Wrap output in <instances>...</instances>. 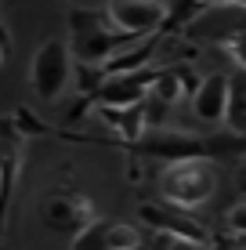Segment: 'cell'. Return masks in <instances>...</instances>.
<instances>
[{
	"label": "cell",
	"instance_id": "1",
	"mask_svg": "<svg viewBox=\"0 0 246 250\" xmlns=\"http://www.w3.org/2000/svg\"><path fill=\"white\" fill-rule=\"evenodd\" d=\"M69 33H73L69 37L73 58L80 65H98V69H105L123 47L138 44V40H131V37L113 33L109 22H105V15L91 11V7H73L69 11Z\"/></svg>",
	"mask_w": 246,
	"mask_h": 250
},
{
	"label": "cell",
	"instance_id": "2",
	"mask_svg": "<svg viewBox=\"0 0 246 250\" xmlns=\"http://www.w3.org/2000/svg\"><path fill=\"white\" fill-rule=\"evenodd\" d=\"M217 192V167L210 160H181L159 170V196L174 207H203Z\"/></svg>",
	"mask_w": 246,
	"mask_h": 250
},
{
	"label": "cell",
	"instance_id": "3",
	"mask_svg": "<svg viewBox=\"0 0 246 250\" xmlns=\"http://www.w3.org/2000/svg\"><path fill=\"white\" fill-rule=\"evenodd\" d=\"M69 73H73V51H69V40H44L33 55V65H29V83L37 91L40 102H58L69 83Z\"/></svg>",
	"mask_w": 246,
	"mask_h": 250
},
{
	"label": "cell",
	"instance_id": "4",
	"mask_svg": "<svg viewBox=\"0 0 246 250\" xmlns=\"http://www.w3.org/2000/svg\"><path fill=\"white\" fill-rule=\"evenodd\" d=\"M101 15H105L113 33L145 40L167 22V4H159V0H113V4L101 7Z\"/></svg>",
	"mask_w": 246,
	"mask_h": 250
},
{
	"label": "cell",
	"instance_id": "5",
	"mask_svg": "<svg viewBox=\"0 0 246 250\" xmlns=\"http://www.w3.org/2000/svg\"><path fill=\"white\" fill-rule=\"evenodd\" d=\"M138 149L145 156H156V160H167V163L203 160V138L189 134V131H177V127H152L138 142Z\"/></svg>",
	"mask_w": 246,
	"mask_h": 250
},
{
	"label": "cell",
	"instance_id": "6",
	"mask_svg": "<svg viewBox=\"0 0 246 250\" xmlns=\"http://www.w3.org/2000/svg\"><path fill=\"white\" fill-rule=\"evenodd\" d=\"M156 80V69L145 73H123V76H105L98 87V105L105 113H120V109H134L149 98V87Z\"/></svg>",
	"mask_w": 246,
	"mask_h": 250
},
{
	"label": "cell",
	"instance_id": "7",
	"mask_svg": "<svg viewBox=\"0 0 246 250\" xmlns=\"http://www.w3.org/2000/svg\"><path fill=\"white\" fill-rule=\"evenodd\" d=\"M189 102H192V113H196L199 124H207V127L225 124V113H228V76L225 73L203 76L196 87H192Z\"/></svg>",
	"mask_w": 246,
	"mask_h": 250
},
{
	"label": "cell",
	"instance_id": "8",
	"mask_svg": "<svg viewBox=\"0 0 246 250\" xmlns=\"http://www.w3.org/2000/svg\"><path fill=\"white\" fill-rule=\"evenodd\" d=\"M40 214H44L47 229L73 232V236H80V232L95 221V207L87 200H76V196H51V200L40 203Z\"/></svg>",
	"mask_w": 246,
	"mask_h": 250
},
{
	"label": "cell",
	"instance_id": "9",
	"mask_svg": "<svg viewBox=\"0 0 246 250\" xmlns=\"http://www.w3.org/2000/svg\"><path fill=\"white\" fill-rule=\"evenodd\" d=\"M185 94H192L189 83H185V69H156V80H152V87H149V102H156V105H174Z\"/></svg>",
	"mask_w": 246,
	"mask_h": 250
},
{
	"label": "cell",
	"instance_id": "10",
	"mask_svg": "<svg viewBox=\"0 0 246 250\" xmlns=\"http://www.w3.org/2000/svg\"><path fill=\"white\" fill-rule=\"evenodd\" d=\"M228 131L246 138V73L239 69L235 76H228V113H225Z\"/></svg>",
	"mask_w": 246,
	"mask_h": 250
},
{
	"label": "cell",
	"instance_id": "11",
	"mask_svg": "<svg viewBox=\"0 0 246 250\" xmlns=\"http://www.w3.org/2000/svg\"><path fill=\"white\" fill-rule=\"evenodd\" d=\"M232 156H246V138L235 131H214L203 138V160H232Z\"/></svg>",
	"mask_w": 246,
	"mask_h": 250
},
{
	"label": "cell",
	"instance_id": "12",
	"mask_svg": "<svg viewBox=\"0 0 246 250\" xmlns=\"http://www.w3.org/2000/svg\"><path fill=\"white\" fill-rule=\"evenodd\" d=\"M159 250H203L199 239H189V236H159Z\"/></svg>",
	"mask_w": 246,
	"mask_h": 250
},
{
	"label": "cell",
	"instance_id": "13",
	"mask_svg": "<svg viewBox=\"0 0 246 250\" xmlns=\"http://www.w3.org/2000/svg\"><path fill=\"white\" fill-rule=\"evenodd\" d=\"M225 51L235 58V65H239L243 73H246V29L239 33V37H232V40H228V44H225Z\"/></svg>",
	"mask_w": 246,
	"mask_h": 250
},
{
	"label": "cell",
	"instance_id": "14",
	"mask_svg": "<svg viewBox=\"0 0 246 250\" xmlns=\"http://www.w3.org/2000/svg\"><path fill=\"white\" fill-rule=\"evenodd\" d=\"M228 229H232L235 236H246V200L228 210Z\"/></svg>",
	"mask_w": 246,
	"mask_h": 250
},
{
	"label": "cell",
	"instance_id": "15",
	"mask_svg": "<svg viewBox=\"0 0 246 250\" xmlns=\"http://www.w3.org/2000/svg\"><path fill=\"white\" fill-rule=\"evenodd\" d=\"M4 58H7V40H4V33H0V65H4Z\"/></svg>",
	"mask_w": 246,
	"mask_h": 250
},
{
	"label": "cell",
	"instance_id": "16",
	"mask_svg": "<svg viewBox=\"0 0 246 250\" xmlns=\"http://www.w3.org/2000/svg\"><path fill=\"white\" fill-rule=\"evenodd\" d=\"M225 250H246V247H243V243H235V247H225Z\"/></svg>",
	"mask_w": 246,
	"mask_h": 250
}]
</instances>
